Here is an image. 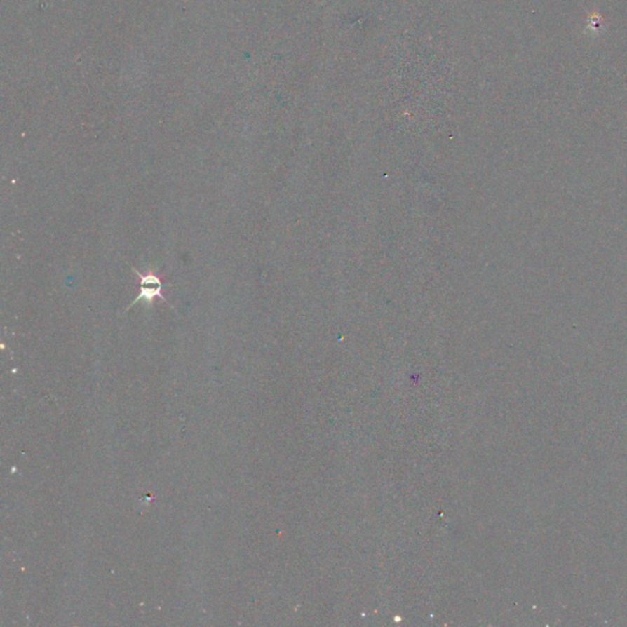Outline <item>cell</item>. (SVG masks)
Returning a JSON list of instances; mask_svg holds the SVG:
<instances>
[{
  "mask_svg": "<svg viewBox=\"0 0 627 627\" xmlns=\"http://www.w3.org/2000/svg\"><path fill=\"white\" fill-rule=\"evenodd\" d=\"M136 275L140 277V295L136 297L135 302L133 304H136L139 302H145L146 304H151L155 298H161L166 302L163 295L161 293L162 290V283L159 277L155 275L142 276L140 272L134 270Z\"/></svg>",
  "mask_w": 627,
  "mask_h": 627,
  "instance_id": "6da1fadb",
  "label": "cell"
}]
</instances>
